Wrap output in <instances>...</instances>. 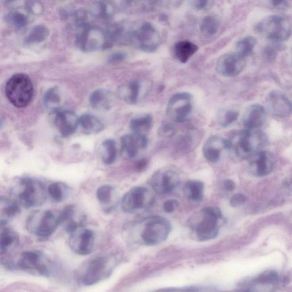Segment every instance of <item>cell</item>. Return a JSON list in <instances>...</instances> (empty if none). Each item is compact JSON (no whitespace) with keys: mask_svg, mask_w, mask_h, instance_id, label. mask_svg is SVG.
Masks as SVG:
<instances>
[{"mask_svg":"<svg viewBox=\"0 0 292 292\" xmlns=\"http://www.w3.org/2000/svg\"><path fill=\"white\" fill-rule=\"evenodd\" d=\"M172 230L166 218L152 216L128 227L126 233L130 242L146 246H155L164 242Z\"/></svg>","mask_w":292,"mask_h":292,"instance_id":"cell-1","label":"cell"},{"mask_svg":"<svg viewBox=\"0 0 292 292\" xmlns=\"http://www.w3.org/2000/svg\"><path fill=\"white\" fill-rule=\"evenodd\" d=\"M266 144L264 136L258 130H248L234 134L227 140V149L240 160H250L263 148Z\"/></svg>","mask_w":292,"mask_h":292,"instance_id":"cell-2","label":"cell"},{"mask_svg":"<svg viewBox=\"0 0 292 292\" xmlns=\"http://www.w3.org/2000/svg\"><path fill=\"white\" fill-rule=\"evenodd\" d=\"M222 216L221 210L214 206L202 209L194 214L188 225L194 236L200 242L212 240L218 236L220 230V220Z\"/></svg>","mask_w":292,"mask_h":292,"instance_id":"cell-3","label":"cell"},{"mask_svg":"<svg viewBox=\"0 0 292 292\" xmlns=\"http://www.w3.org/2000/svg\"><path fill=\"white\" fill-rule=\"evenodd\" d=\"M12 192L15 200L26 209L38 208L47 198L46 189L42 182L30 178L20 179Z\"/></svg>","mask_w":292,"mask_h":292,"instance_id":"cell-4","label":"cell"},{"mask_svg":"<svg viewBox=\"0 0 292 292\" xmlns=\"http://www.w3.org/2000/svg\"><path fill=\"white\" fill-rule=\"evenodd\" d=\"M7 98L14 106L24 108L32 102L34 88L30 76L24 74L14 76L6 87Z\"/></svg>","mask_w":292,"mask_h":292,"instance_id":"cell-5","label":"cell"},{"mask_svg":"<svg viewBox=\"0 0 292 292\" xmlns=\"http://www.w3.org/2000/svg\"><path fill=\"white\" fill-rule=\"evenodd\" d=\"M60 216L58 210L36 212L27 219V230L40 238H50L60 226Z\"/></svg>","mask_w":292,"mask_h":292,"instance_id":"cell-6","label":"cell"},{"mask_svg":"<svg viewBox=\"0 0 292 292\" xmlns=\"http://www.w3.org/2000/svg\"><path fill=\"white\" fill-rule=\"evenodd\" d=\"M156 194L152 186H136L124 194L121 202L122 209L129 214L144 212L154 204Z\"/></svg>","mask_w":292,"mask_h":292,"instance_id":"cell-7","label":"cell"},{"mask_svg":"<svg viewBox=\"0 0 292 292\" xmlns=\"http://www.w3.org/2000/svg\"><path fill=\"white\" fill-rule=\"evenodd\" d=\"M115 262L112 258H96L84 266L78 274V280L85 286H91L107 278L112 273Z\"/></svg>","mask_w":292,"mask_h":292,"instance_id":"cell-8","label":"cell"},{"mask_svg":"<svg viewBox=\"0 0 292 292\" xmlns=\"http://www.w3.org/2000/svg\"><path fill=\"white\" fill-rule=\"evenodd\" d=\"M260 34L275 42H285L292 34L290 20L282 16L274 15L262 20L256 27Z\"/></svg>","mask_w":292,"mask_h":292,"instance_id":"cell-9","label":"cell"},{"mask_svg":"<svg viewBox=\"0 0 292 292\" xmlns=\"http://www.w3.org/2000/svg\"><path fill=\"white\" fill-rule=\"evenodd\" d=\"M77 36L76 46L84 52H93L107 50L112 46L108 42L106 34L99 28L89 26L80 30Z\"/></svg>","mask_w":292,"mask_h":292,"instance_id":"cell-10","label":"cell"},{"mask_svg":"<svg viewBox=\"0 0 292 292\" xmlns=\"http://www.w3.org/2000/svg\"><path fill=\"white\" fill-rule=\"evenodd\" d=\"M16 268L25 272L48 277L52 272L51 262L38 251H26L22 254Z\"/></svg>","mask_w":292,"mask_h":292,"instance_id":"cell-11","label":"cell"},{"mask_svg":"<svg viewBox=\"0 0 292 292\" xmlns=\"http://www.w3.org/2000/svg\"><path fill=\"white\" fill-rule=\"evenodd\" d=\"M193 109L192 96L188 92H181L170 100L166 112L170 120L177 124H182L189 119Z\"/></svg>","mask_w":292,"mask_h":292,"instance_id":"cell-12","label":"cell"},{"mask_svg":"<svg viewBox=\"0 0 292 292\" xmlns=\"http://www.w3.org/2000/svg\"><path fill=\"white\" fill-rule=\"evenodd\" d=\"M180 181V172L172 167H166L158 170L152 176L150 184L156 194H168L174 192Z\"/></svg>","mask_w":292,"mask_h":292,"instance_id":"cell-13","label":"cell"},{"mask_svg":"<svg viewBox=\"0 0 292 292\" xmlns=\"http://www.w3.org/2000/svg\"><path fill=\"white\" fill-rule=\"evenodd\" d=\"M152 87L151 81L133 80L120 87L118 96L124 102L130 104H136L146 98Z\"/></svg>","mask_w":292,"mask_h":292,"instance_id":"cell-14","label":"cell"},{"mask_svg":"<svg viewBox=\"0 0 292 292\" xmlns=\"http://www.w3.org/2000/svg\"><path fill=\"white\" fill-rule=\"evenodd\" d=\"M70 234V246L73 252L80 256H87L92 252L96 241L92 230L82 227Z\"/></svg>","mask_w":292,"mask_h":292,"instance_id":"cell-15","label":"cell"},{"mask_svg":"<svg viewBox=\"0 0 292 292\" xmlns=\"http://www.w3.org/2000/svg\"><path fill=\"white\" fill-rule=\"evenodd\" d=\"M246 66L245 58L238 54H227L218 60L216 70L222 76L234 77L240 74Z\"/></svg>","mask_w":292,"mask_h":292,"instance_id":"cell-16","label":"cell"},{"mask_svg":"<svg viewBox=\"0 0 292 292\" xmlns=\"http://www.w3.org/2000/svg\"><path fill=\"white\" fill-rule=\"evenodd\" d=\"M148 140L145 135L132 133L124 136L121 139L122 152L130 160L134 159L148 148Z\"/></svg>","mask_w":292,"mask_h":292,"instance_id":"cell-17","label":"cell"},{"mask_svg":"<svg viewBox=\"0 0 292 292\" xmlns=\"http://www.w3.org/2000/svg\"><path fill=\"white\" fill-rule=\"evenodd\" d=\"M250 160V171L255 176H266L272 172L274 167V158L269 152L261 150Z\"/></svg>","mask_w":292,"mask_h":292,"instance_id":"cell-18","label":"cell"},{"mask_svg":"<svg viewBox=\"0 0 292 292\" xmlns=\"http://www.w3.org/2000/svg\"><path fill=\"white\" fill-rule=\"evenodd\" d=\"M266 106L274 116L285 118L292 113V104L286 97L278 92H274L268 96Z\"/></svg>","mask_w":292,"mask_h":292,"instance_id":"cell-19","label":"cell"},{"mask_svg":"<svg viewBox=\"0 0 292 292\" xmlns=\"http://www.w3.org/2000/svg\"><path fill=\"white\" fill-rule=\"evenodd\" d=\"M156 32L151 24H145L135 34L138 44L142 50L155 52L159 46V40L156 39Z\"/></svg>","mask_w":292,"mask_h":292,"instance_id":"cell-20","label":"cell"},{"mask_svg":"<svg viewBox=\"0 0 292 292\" xmlns=\"http://www.w3.org/2000/svg\"><path fill=\"white\" fill-rule=\"evenodd\" d=\"M78 118L70 110L60 112L56 118V128L64 137L70 136L75 133L79 125Z\"/></svg>","mask_w":292,"mask_h":292,"instance_id":"cell-21","label":"cell"},{"mask_svg":"<svg viewBox=\"0 0 292 292\" xmlns=\"http://www.w3.org/2000/svg\"><path fill=\"white\" fill-rule=\"evenodd\" d=\"M227 149V140L222 138L214 136L206 140L204 147L206 159L212 164H216L220 160L222 154Z\"/></svg>","mask_w":292,"mask_h":292,"instance_id":"cell-22","label":"cell"},{"mask_svg":"<svg viewBox=\"0 0 292 292\" xmlns=\"http://www.w3.org/2000/svg\"><path fill=\"white\" fill-rule=\"evenodd\" d=\"M266 118L265 108L260 104H253L246 109L243 124L246 129L258 130L264 124Z\"/></svg>","mask_w":292,"mask_h":292,"instance_id":"cell-23","label":"cell"},{"mask_svg":"<svg viewBox=\"0 0 292 292\" xmlns=\"http://www.w3.org/2000/svg\"><path fill=\"white\" fill-rule=\"evenodd\" d=\"M92 106L98 110H109L115 103V96L112 93L104 89H98L90 96Z\"/></svg>","mask_w":292,"mask_h":292,"instance_id":"cell-24","label":"cell"},{"mask_svg":"<svg viewBox=\"0 0 292 292\" xmlns=\"http://www.w3.org/2000/svg\"><path fill=\"white\" fill-rule=\"evenodd\" d=\"M0 206L2 226H5L10 219L15 218L21 212L20 206L16 200L2 197Z\"/></svg>","mask_w":292,"mask_h":292,"instance_id":"cell-25","label":"cell"},{"mask_svg":"<svg viewBox=\"0 0 292 292\" xmlns=\"http://www.w3.org/2000/svg\"><path fill=\"white\" fill-rule=\"evenodd\" d=\"M79 124L84 133L86 134H96L102 132L104 126L98 117L90 114H86L81 116Z\"/></svg>","mask_w":292,"mask_h":292,"instance_id":"cell-26","label":"cell"},{"mask_svg":"<svg viewBox=\"0 0 292 292\" xmlns=\"http://www.w3.org/2000/svg\"><path fill=\"white\" fill-rule=\"evenodd\" d=\"M153 118L149 114H144L133 117L130 122V128L133 133L145 135L152 129Z\"/></svg>","mask_w":292,"mask_h":292,"instance_id":"cell-27","label":"cell"},{"mask_svg":"<svg viewBox=\"0 0 292 292\" xmlns=\"http://www.w3.org/2000/svg\"><path fill=\"white\" fill-rule=\"evenodd\" d=\"M20 238L17 233L10 229H4L0 236V251L1 254H6L17 248Z\"/></svg>","mask_w":292,"mask_h":292,"instance_id":"cell-28","label":"cell"},{"mask_svg":"<svg viewBox=\"0 0 292 292\" xmlns=\"http://www.w3.org/2000/svg\"><path fill=\"white\" fill-rule=\"evenodd\" d=\"M198 50L196 44L189 42H181L176 44L174 54L180 62L186 64Z\"/></svg>","mask_w":292,"mask_h":292,"instance_id":"cell-29","label":"cell"},{"mask_svg":"<svg viewBox=\"0 0 292 292\" xmlns=\"http://www.w3.org/2000/svg\"><path fill=\"white\" fill-rule=\"evenodd\" d=\"M204 185L202 182L190 180L184 186V194L190 201L198 202L204 200Z\"/></svg>","mask_w":292,"mask_h":292,"instance_id":"cell-30","label":"cell"},{"mask_svg":"<svg viewBox=\"0 0 292 292\" xmlns=\"http://www.w3.org/2000/svg\"><path fill=\"white\" fill-rule=\"evenodd\" d=\"M50 36V31L46 26H39L32 28L25 39L27 46H36L42 44Z\"/></svg>","mask_w":292,"mask_h":292,"instance_id":"cell-31","label":"cell"},{"mask_svg":"<svg viewBox=\"0 0 292 292\" xmlns=\"http://www.w3.org/2000/svg\"><path fill=\"white\" fill-rule=\"evenodd\" d=\"M101 156L104 164L111 165L114 163L118 156L116 144L115 140H108L101 146Z\"/></svg>","mask_w":292,"mask_h":292,"instance_id":"cell-32","label":"cell"},{"mask_svg":"<svg viewBox=\"0 0 292 292\" xmlns=\"http://www.w3.org/2000/svg\"><path fill=\"white\" fill-rule=\"evenodd\" d=\"M239 114L231 109H221L217 114V120L222 128H226L233 124L238 120Z\"/></svg>","mask_w":292,"mask_h":292,"instance_id":"cell-33","label":"cell"},{"mask_svg":"<svg viewBox=\"0 0 292 292\" xmlns=\"http://www.w3.org/2000/svg\"><path fill=\"white\" fill-rule=\"evenodd\" d=\"M256 43L257 40L254 36H246L238 42L236 54L245 58H248L252 54Z\"/></svg>","mask_w":292,"mask_h":292,"instance_id":"cell-34","label":"cell"},{"mask_svg":"<svg viewBox=\"0 0 292 292\" xmlns=\"http://www.w3.org/2000/svg\"><path fill=\"white\" fill-rule=\"evenodd\" d=\"M60 96L58 89L54 88L48 90L44 97V106L50 111L56 110L60 106Z\"/></svg>","mask_w":292,"mask_h":292,"instance_id":"cell-35","label":"cell"},{"mask_svg":"<svg viewBox=\"0 0 292 292\" xmlns=\"http://www.w3.org/2000/svg\"><path fill=\"white\" fill-rule=\"evenodd\" d=\"M68 190V186L62 182H54L48 186V193L52 200L60 202L66 200Z\"/></svg>","mask_w":292,"mask_h":292,"instance_id":"cell-36","label":"cell"},{"mask_svg":"<svg viewBox=\"0 0 292 292\" xmlns=\"http://www.w3.org/2000/svg\"><path fill=\"white\" fill-rule=\"evenodd\" d=\"M220 28V22L213 16H208L204 20L200 26L201 31L206 36L216 34Z\"/></svg>","mask_w":292,"mask_h":292,"instance_id":"cell-37","label":"cell"},{"mask_svg":"<svg viewBox=\"0 0 292 292\" xmlns=\"http://www.w3.org/2000/svg\"><path fill=\"white\" fill-rule=\"evenodd\" d=\"M114 188L110 185H104L97 190L96 198L98 201L104 206H107L111 204L112 200Z\"/></svg>","mask_w":292,"mask_h":292,"instance_id":"cell-38","label":"cell"},{"mask_svg":"<svg viewBox=\"0 0 292 292\" xmlns=\"http://www.w3.org/2000/svg\"><path fill=\"white\" fill-rule=\"evenodd\" d=\"M91 15L86 10H80L75 12L72 16L73 22L80 30L90 26Z\"/></svg>","mask_w":292,"mask_h":292,"instance_id":"cell-39","label":"cell"},{"mask_svg":"<svg viewBox=\"0 0 292 292\" xmlns=\"http://www.w3.org/2000/svg\"><path fill=\"white\" fill-rule=\"evenodd\" d=\"M6 19L8 22L18 28L26 27L29 22L28 15L18 10L12 12L8 14Z\"/></svg>","mask_w":292,"mask_h":292,"instance_id":"cell-40","label":"cell"},{"mask_svg":"<svg viewBox=\"0 0 292 292\" xmlns=\"http://www.w3.org/2000/svg\"><path fill=\"white\" fill-rule=\"evenodd\" d=\"M112 6L108 0H102L96 6V14L98 18L107 20L112 14Z\"/></svg>","mask_w":292,"mask_h":292,"instance_id":"cell-41","label":"cell"},{"mask_svg":"<svg viewBox=\"0 0 292 292\" xmlns=\"http://www.w3.org/2000/svg\"><path fill=\"white\" fill-rule=\"evenodd\" d=\"M279 282V276L274 271H267L256 280L255 284L264 285H274Z\"/></svg>","mask_w":292,"mask_h":292,"instance_id":"cell-42","label":"cell"},{"mask_svg":"<svg viewBox=\"0 0 292 292\" xmlns=\"http://www.w3.org/2000/svg\"><path fill=\"white\" fill-rule=\"evenodd\" d=\"M26 10L32 14L40 15L42 14L44 8L42 4L36 0H27Z\"/></svg>","mask_w":292,"mask_h":292,"instance_id":"cell-43","label":"cell"},{"mask_svg":"<svg viewBox=\"0 0 292 292\" xmlns=\"http://www.w3.org/2000/svg\"><path fill=\"white\" fill-rule=\"evenodd\" d=\"M176 130L172 124H162L158 130V135L164 138H171L175 136Z\"/></svg>","mask_w":292,"mask_h":292,"instance_id":"cell-44","label":"cell"},{"mask_svg":"<svg viewBox=\"0 0 292 292\" xmlns=\"http://www.w3.org/2000/svg\"><path fill=\"white\" fill-rule=\"evenodd\" d=\"M246 201V198L244 194H237L231 198L230 204L232 208H239L244 204Z\"/></svg>","mask_w":292,"mask_h":292,"instance_id":"cell-45","label":"cell"},{"mask_svg":"<svg viewBox=\"0 0 292 292\" xmlns=\"http://www.w3.org/2000/svg\"><path fill=\"white\" fill-rule=\"evenodd\" d=\"M179 206L180 204L177 200H169L165 202L164 208L166 213L172 214L175 212Z\"/></svg>","mask_w":292,"mask_h":292,"instance_id":"cell-46","label":"cell"},{"mask_svg":"<svg viewBox=\"0 0 292 292\" xmlns=\"http://www.w3.org/2000/svg\"><path fill=\"white\" fill-rule=\"evenodd\" d=\"M127 56L124 52H116L110 56L109 62L112 64H118L124 62Z\"/></svg>","mask_w":292,"mask_h":292,"instance_id":"cell-47","label":"cell"},{"mask_svg":"<svg viewBox=\"0 0 292 292\" xmlns=\"http://www.w3.org/2000/svg\"><path fill=\"white\" fill-rule=\"evenodd\" d=\"M278 52L276 48L274 47H268L266 48L265 56L267 60L272 62L276 58Z\"/></svg>","mask_w":292,"mask_h":292,"instance_id":"cell-48","label":"cell"},{"mask_svg":"<svg viewBox=\"0 0 292 292\" xmlns=\"http://www.w3.org/2000/svg\"><path fill=\"white\" fill-rule=\"evenodd\" d=\"M224 188L228 192H232L236 188V184L232 180H227L224 182Z\"/></svg>","mask_w":292,"mask_h":292,"instance_id":"cell-49","label":"cell"},{"mask_svg":"<svg viewBox=\"0 0 292 292\" xmlns=\"http://www.w3.org/2000/svg\"><path fill=\"white\" fill-rule=\"evenodd\" d=\"M209 0H196V6L197 9L202 10L208 6Z\"/></svg>","mask_w":292,"mask_h":292,"instance_id":"cell-50","label":"cell"},{"mask_svg":"<svg viewBox=\"0 0 292 292\" xmlns=\"http://www.w3.org/2000/svg\"><path fill=\"white\" fill-rule=\"evenodd\" d=\"M270 2L275 8L284 6L286 4V0H270Z\"/></svg>","mask_w":292,"mask_h":292,"instance_id":"cell-51","label":"cell"},{"mask_svg":"<svg viewBox=\"0 0 292 292\" xmlns=\"http://www.w3.org/2000/svg\"><path fill=\"white\" fill-rule=\"evenodd\" d=\"M147 166L148 161L144 160L138 162V164L136 165V168L139 171H142V170H144Z\"/></svg>","mask_w":292,"mask_h":292,"instance_id":"cell-52","label":"cell"},{"mask_svg":"<svg viewBox=\"0 0 292 292\" xmlns=\"http://www.w3.org/2000/svg\"><path fill=\"white\" fill-rule=\"evenodd\" d=\"M2 1L4 2V4H9L12 2H14L16 1H17V0H2Z\"/></svg>","mask_w":292,"mask_h":292,"instance_id":"cell-53","label":"cell"},{"mask_svg":"<svg viewBox=\"0 0 292 292\" xmlns=\"http://www.w3.org/2000/svg\"></svg>","mask_w":292,"mask_h":292,"instance_id":"cell-54","label":"cell"}]
</instances>
